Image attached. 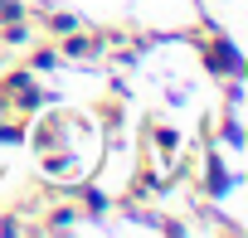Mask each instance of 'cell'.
<instances>
[{"label":"cell","instance_id":"obj_1","mask_svg":"<svg viewBox=\"0 0 248 238\" xmlns=\"http://www.w3.org/2000/svg\"><path fill=\"white\" fill-rule=\"evenodd\" d=\"M195 44H200V54H204V68L214 73V78H238L243 73V59H238V49L214 30V25H200L195 30Z\"/></svg>","mask_w":248,"mask_h":238},{"label":"cell","instance_id":"obj_2","mask_svg":"<svg viewBox=\"0 0 248 238\" xmlns=\"http://www.w3.org/2000/svg\"><path fill=\"white\" fill-rule=\"evenodd\" d=\"M25 15H30L25 0H0V25H5V20H25Z\"/></svg>","mask_w":248,"mask_h":238}]
</instances>
